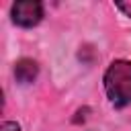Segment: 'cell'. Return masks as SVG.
Wrapping results in <instances>:
<instances>
[{
	"mask_svg": "<svg viewBox=\"0 0 131 131\" xmlns=\"http://www.w3.org/2000/svg\"><path fill=\"white\" fill-rule=\"evenodd\" d=\"M104 90L115 106L131 104V61L117 59L104 74Z\"/></svg>",
	"mask_w": 131,
	"mask_h": 131,
	"instance_id": "obj_1",
	"label": "cell"
},
{
	"mask_svg": "<svg viewBox=\"0 0 131 131\" xmlns=\"http://www.w3.org/2000/svg\"><path fill=\"white\" fill-rule=\"evenodd\" d=\"M43 18V6L35 0H23L12 4V20L20 27H35Z\"/></svg>",
	"mask_w": 131,
	"mask_h": 131,
	"instance_id": "obj_2",
	"label": "cell"
},
{
	"mask_svg": "<svg viewBox=\"0 0 131 131\" xmlns=\"http://www.w3.org/2000/svg\"><path fill=\"white\" fill-rule=\"evenodd\" d=\"M37 72H39V68L33 59H20L14 66V76L20 84H31L37 78Z\"/></svg>",
	"mask_w": 131,
	"mask_h": 131,
	"instance_id": "obj_3",
	"label": "cell"
},
{
	"mask_svg": "<svg viewBox=\"0 0 131 131\" xmlns=\"http://www.w3.org/2000/svg\"><path fill=\"white\" fill-rule=\"evenodd\" d=\"M0 131H20V127L16 123H12V121H6V123H2Z\"/></svg>",
	"mask_w": 131,
	"mask_h": 131,
	"instance_id": "obj_4",
	"label": "cell"
},
{
	"mask_svg": "<svg viewBox=\"0 0 131 131\" xmlns=\"http://www.w3.org/2000/svg\"><path fill=\"white\" fill-rule=\"evenodd\" d=\"M117 8H119V10H123L127 16H131V2H119V4H117Z\"/></svg>",
	"mask_w": 131,
	"mask_h": 131,
	"instance_id": "obj_5",
	"label": "cell"
}]
</instances>
